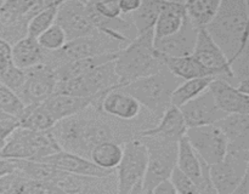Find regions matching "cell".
Segmentation results:
<instances>
[{
  "label": "cell",
  "instance_id": "obj_23",
  "mask_svg": "<svg viewBox=\"0 0 249 194\" xmlns=\"http://www.w3.org/2000/svg\"><path fill=\"white\" fill-rule=\"evenodd\" d=\"M157 53L158 56H160V60H162V62L164 63L165 67H167L173 74H175L177 77L181 78V79L184 80L194 79V78L209 77V75L218 77L215 73L204 67L194 55L174 57V56H167L160 52Z\"/></svg>",
  "mask_w": 249,
  "mask_h": 194
},
{
  "label": "cell",
  "instance_id": "obj_27",
  "mask_svg": "<svg viewBox=\"0 0 249 194\" xmlns=\"http://www.w3.org/2000/svg\"><path fill=\"white\" fill-rule=\"evenodd\" d=\"M221 0H187L185 2L187 16L197 28L207 27L220 7Z\"/></svg>",
  "mask_w": 249,
  "mask_h": 194
},
{
  "label": "cell",
  "instance_id": "obj_14",
  "mask_svg": "<svg viewBox=\"0 0 249 194\" xmlns=\"http://www.w3.org/2000/svg\"><path fill=\"white\" fill-rule=\"evenodd\" d=\"M97 107L107 115L124 121L135 120L145 112L142 104L122 87L109 90L102 97Z\"/></svg>",
  "mask_w": 249,
  "mask_h": 194
},
{
  "label": "cell",
  "instance_id": "obj_37",
  "mask_svg": "<svg viewBox=\"0 0 249 194\" xmlns=\"http://www.w3.org/2000/svg\"><path fill=\"white\" fill-rule=\"evenodd\" d=\"M152 194H178L172 179L167 178L160 181L153 189Z\"/></svg>",
  "mask_w": 249,
  "mask_h": 194
},
{
  "label": "cell",
  "instance_id": "obj_19",
  "mask_svg": "<svg viewBox=\"0 0 249 194\" xmlns=\"http://www.w3.org/2000/svg\"><path fill=\"white\" fill-rule=\"evenodd\" d=\"M187 129L189 128L180 107L172 104L153 128L143 130L139 136H160L168 140L179 141L182 136L186 135Z\"/></svg>",
  "mask_w": 249,
  "mask_h": 194
},
{
  "label": "cell",
  "instance_id": "obj_36",
  "mask_svg": "<svg viewBox=\"0 0 249 194\" xmlns=\"http://www.w3.org/2000/svg\"><path fill=\"white\" fill-rule=\"evenodd\" d=\"M118 1L123 15L134 14L142 4V0H118Z\"/></svg>",
  "mask_w": 249,
  "mask_h": 194
},
{
  "label": "cell",
  "instance_id": "obj_15",
  "mask_svg": "<svg viewBox=\"0 0 249 194\" xmlns=\"http://www.w3.org/2000/svg\"><path fill=\"white\" fill-rule=\"evenodd\" d=\"M40 162H49L62 171L85 176H108L116 170H106L95 164L90 158L83 157L77 153L61 149L49 157L43 158Z\"/></svg>",
  "mask_w": 249,
  "mask_h": 194
},
{
  "label": "cell",
  "instance_id": "obj_18",
  "mask_svg": "<svg viewBox=\"0 0 249 194\" xmlns=\"http://www.w3.org/2000/svg\"><path fill=\"white\" fill-rule=\"evenodd\" d=\"M187 17L189 16H187L186 6L184 2L164 0L157 21H156L155 28H153L155 39L165 38L179 32L184 26Z\"/></svg>",
  "mask_w": 249,
  "mask_h": 194
},
{
  "label": "cell",
  "instance_id": "obj_25",
  "mask_svg": "<svg viewBox=\"0 0 249 194\" xmlns=\"http://www.w3.org/2000/svg\"><path fill=\"white\" fill-rule=\"evenodd\" d=\"M19 123L22 128L29 129V130L45 131L53 129L57 120L53 118L50 111L41 102L38 104L26 106L23 114L19 118Z\"/></svg>",
  "mask_w": 249,
  "mask_h": 194
},
{
  "label": "cell",
  "instance_id": "obj_44",
  "mask_svg": "<svg viewBox=\"0 0 249 194\" xmlns=\"http://www.w3.org/2000/svg\"><path fill=\"white\" fill-rule=\"evenodd\" d=\"M165 1H175V2H186L187 0H165Z\"/></svg>",
  "mask_w": 249,
  "mask_h": 194
},
{
  "label": "cell",
  "instance_id": "obj_30",
  "mask_svg": "<svg viewBox=\"0 0 249 194\" xmlns=\"http://www.w3.org/2000/svg\"><path fill=\"white\" fill-rule=\"evenodd\" d=\"M26 109V104L21 97L7 86L0 82V112L6 115L21 118Z\"/></svg>",
  "mask_w": 249,
  "mask_h": 194
},
{
  "label": "cell",
  "instance_id": "obj_22",
  "mask_svg": "<svg viewBox=\"0 0 249 194\" xmlns=\"http://www.w3.org/2000/svg\"><path fill=\"white\" fill-rule=\"evenodd\" d=\"M46 50L41 48L38 38L24 36L12 45L11 61L22 69H29L45 62Z\"/></svg>",
  "mask_w": 249,
  "mask_h": 194
},
{
  "label": "cell",
  "instance_id": "obj_42",
  "mask_svg": "<svg viewBox=\"0 0 249 194\" xmlns=\"http://www.w3.org/2000/svg\"><path fill=\"white\" fill-rule=\"evenodd\" d=\"M11 62H12L11 60H7V58L1 57V56H0V72H1V70H4L5 68H6Z\"/></svg>",
  "mask_w": 249,
  "mask_h": 194
},
{
  "label": "cell",
  "instance_id": "obj_29",
  "mask_svg": "<svg viewBox=\"0 0 249 194\" xmlns=\"http://www.w3.org/2000/svg\"><path fill=\"white\" fill-rule=\"evenodd\" d=\"M62 2H53L41 11H39L36 15H34L28 23V35L33 36V38H39L46 29L55 24L58 7Z\"/></svg>",
  "mask_w": 249,
  "mask_h": 194
},
{
  "label": "cell",
  "instance_id": "obj_40",
  "mask_svg": "<svg viewBox=\"0 0 249 194\" xmlns=\"http://www.w3.org/2000/svg\"><path fill=\"white\" fill-rule=\"evenodd\" d=\"M235 193L236 194H249V164H248L247 172H246L242 182H241L240 186L237 187V189L235 191Z\"/></svg>",
  "mask_w": 249,
  "mask_h": 194
},
{
  "label": "cell",
  "instance_id": "obj_12",
  "mask_svg": "<svg viewBox=\"0 0 249 194\" xmlns=\"http://www.w3.org/2000/svg\"><path fill=\"white\" fill-rule=\"evenodd\" d=\"M26 70V84L18 92V96L26 106L41 103L55 94L57 77L56 70L51 65L41 63Z\"/></svg>",
  "mask_w": 249,
  "mask_h": 194
},
{
  "label": "cell",
  "instance_id": "obj_39",
  "mask_svg": "<svg viewBox=\"0 0 249 194\" xmlns=\"http://www.w3.org/2000/svg\"><path fill=\"white\" fill-rule=\"evenodd\" d=\"M11 53H12V45L7 40L0 36V56L1 57L11 60Z\"/></svg>",
  "mask_w": 249,
  "mask_h": 194
},
{
  "label": "cell",
  "instance_id": "obj_41",
  "mask_svg": "<svg viewBox=\"0 0 249 194\" xmlns=\"http://www.w3.org/2000/svg\"><path fill=\"white\" fill-rule=\"evenodd\" d=\"M237 87L242 92H245V94L249 95V77L246 78V79L241 80V81L237 84Z\"/></svg>",
  "mask_w": 249,
  "mask_h": 194
},
{
  "label": "cell",
  "instance_id": "obj_13",
  "mask_svg": "<svg viewBox=\"0 0 249 194\" xmlns=\"http://www.w3.org/2000/svg\"><path fill=\"white\" fill-rule=\"evenodd\" d=\"M180 109L184 114L187 128L215 124L228 115L225 112L219 108L209 89L185 103L184 106L180 107Z\"/></svg>",
  "mask_w": 249,
  "mask_h": 194
},
{
  "label": "cell",
  "instance_id": "obj_3",
  "mask_svg": "<svg viewBox=\"0 0 249 194\" xmlns=\"http://www.w3.org/2000/svg\"><path fill=\"white\" fill-rule=\"evenodd\" d=\"M182 81L184 79L177 77L164 67L156 74L140 78L125 86H122V89L133 95L142 104L143 108L148 109L160 119L173 104V92Z\"/></svg>",
  "mask_w": 249,
  "mask_h": 194
},
{
  "label": "cell",
  "instance_id": "obj_46",
  "mask_svg": "<svg viewBox=\"0 0 249 194\" xmlns=\"http://www.w3.org/2000/svg\"><path fill=\"white\" fill-rule=\"evenodd\" d=\"M1 116H10V115H6V114H4V113H1V112H0V118H1Z\"/></svg>",
  "mask_w": 249,
  "mask_h": 194
},
{
  "label": "cell",
  "instance_id": "obj_10",
  "mask_svg": "<svg viewBox=\"0 0 249 194\" xmlns=\"http://www.w3.org/2000/svg\"><path fill=\"white\" fill-rule=\"evenodd\" d=\"M177 166L191 177L199 194H216L211 178V165L197 154L186 135L179 140Z\"/></svg>",
  "mask_w": 249,
  "mask_h": 194
},
{
  "label": "cell",
  "instance_id": "obj_17",
  "mask_svg": "<svg viewBox=\"0 0 249 194\" xmlns=\"http://www.w3.org/2000/svg\"><path fill=\"white\" fill-rule=\"evenodd\" d=\"M209 90L219 108L226 114L249 113V95L241 91L237 86H233L225 78H215Z\"/></svg>",
  "mask_w": 249,
  "mask_h": 194
},
{
  "label": "cell",
  "instance_id": "obj_48",
  "mask_svg": "<svg viewBox=\"0 0 249 194\" xmlns=\"http://www.w3.org/2000/svg\"><path fill=\"white\" fill-rule=\"evenodd\" d=\"M247 6H248V14H249V0H247Z\"/></svg>",
  "mask_w": 249,
  "mask_h": 194
},
{
  "label": "cell",
  "instance_id": "obj_7",
  "mask_svg": "<svg viewBox=\"0 0 249 194\" xmlns=\"http://www.w3.org/2000/svg\"><path fill=\"white\" fill-rule=\"evenodd\" d=\"M186 136L197 154L209 165L224 160L230 150L228 136L216 123L189 128Z\"/></svg>",
  "mask_w": 249,
  "mask_h": 194
},
{
  "label": "cell",
  "instance_id": "obj_20",
  "mask_svg": "<svg viewBox=\"0 0 249 194\" xmlns=\"http://www.w3.org/2000/svg\"><path fill=\"white\" fill-rule=\"evenodd\" d=\"M94 97H83V96H74V95L67 94H55L51 95L49 98H46L43 102L44 106L50 111L53 118L57 121L62 119L72 116L74 114L79 113L83 109L87 108L88 106L92 104Z\"/></svg>",
  "mask_w": 249,
  "mask_h": 194
},
{
  "label": "cell",
  "instance_id": "obj_11",
  "mask_svg": "<svg viewBox=\"0 0 249 194\" xmlns=\"http://www.w3.org/2000/svg\"><path fill=\"white\" fill-rule=\"evenodd\" d=\"M194 56L204 67L215 73L218 77L225 78L229 81L236 79L228 56L219 44L212 38L206 27L199 28Z\"/></svg>",
  "mask_w": 249,
  "mask_h": 194
},
{
  "label": "cell",
  "instance_id": "obj_45",
  "mask_svg": "<svg viewBox=\"0 0 249 194\" xmlns=\"http://www.w3.org/2000/svg\"><path fill=\"white\" fill-rule=\"evenodd\" d=\"M246 154V157H247V160H248V164H249V149L248 150H243Z\"/></svg>",
  "mask_w": 249,
  "mask_h": 194
},
{
  "label": "cell",
  "instance_id": "obj_1",
  "mask_svg": "<svg viewBox=\"0 0 249 194\" xmlns=\"http://www.w3.org/2000/svg\"><path fill=\"white\" fill-rule=\"evenodd\" d=\"M228 56L235 78L249 77V14L247 0H221L218 14L206 27Z\"/></svg>",
  "mask_w": 249,
  "mask_h": 194
},
{
  "label": "cell",
  "instance_id": "obj_34",
  "mask_svg": "<svg viewBox=\"0 0 249 194\" xmlns=\"http://www.w3.org/2000/svg\"><path fill=\"white\" fill-rule=\"evenodd\" d=\"M89 2L95 11L105 18L117 19L123 16L118 0H89Z\"/></svg>",
  "mask_w": 249,
  "mask_h": 194
},
{
  "label": "cell",
  "instance_id": "obj_16",
  "mask_svg": "<svg viewBox=\"0 0 249 194\" xmlns=\"http://www.w3.org/2000/svg\"><path fill=\"white\" fill-rule=\"evenodd\" d=\"M199 28H197L187 17L184 26L179 32L165 38L155 39V48L157 52L174 57L194 55Z\"/></svg>",
  "mask_w": 249,
  "mask_h": 194
},
{
  "label": "cell",
  "instance_id": "obj_31",
  "mask_svg": "<svg viewBox=\"0 0 249 194\" xmlns=\"http://www.w3.org/2000/svg\"><path fill=\"white\" fill-rule=\"evenodd\" d=\"M38 41L44 50L58 51L68 43V39L62 27L55 23L39 36Z\"/></svg>",
  "mask_w": 249,
  "mask_h": 194
},
{
  "label": "cell",
  "instance_id": "obj_2",
  "mask_svg": "<svg viewBox=\"0 0 249 194\" xmlns=\"http://www.w3.org/2000/svg\"><path fill=\"white\" fill-rule=\"evenodd\" d=\"M114 65L119 77V87L162 70L165 65L156 51L153 29L138 35L119 50Z\"/></svg>",
  "mask_w": 249,
  "mask_h": 194
},
{
  "label": "cell",
  "instance_id": "obj_24",
  "mask_svg": "<svg viewBox=\"0 0 249 194\" xmlns=\"http://www.w3.org/2000/svg\"><path fill=\"white\" fill-rule=\"evenodd\" d=\"M124 153V145L116 141H104L90 152V159L106 170H116Z\"/></svg>",
  "mask_w": 249,
  "mask_h": 194
},
{
  "label": "cell",
  "instance_id": "obj_35",
  "mask_svg": "<svg viewBox=\"0 0 249 194\" xmlns=\"http://www.w3.org/2000/svg\"><path fill=\"white\" fill-rule=\"evenodd\" d=\"M21 126L18 118L15 116H1L0 118V138L6 141L17 129Z\"/></svg>",
  "mask_w": 249,
  "mask_h": 194
},
{
  "label": "cell",
  "instance_id": "obj_8",
  "mask_svg": "<svg viewBox=\"0 0 249 194\" xmlns=\"http://www.w3.org/2000/svg\"><path fill=\"white\" fill-rule=\"evenodd\" d=\"M248 169L243 150H229L224 160L211 165V178L216 194H232L237 189Z\"/></svg>",
  "mask_w": 249,
  "mask_h": 194
},
{
  "label": "cell",
  "instance_id": "obj_47",
  "mask_svg": "<svg viewBox=\"0 0 249 194\" xmlns=\"http://www.w3.org/2000/svg\"><path fill=\"white\" fill-rule=\"evenodd\" d=\"M7 0H0V2H1V4H4L5 5V2H6Z\"/></svg>",
  "mask_w": 249,
  "mask_h": 194
},
{
  "label": "cell",
  "instance_id": "obj_21",
  "mask_svg": "<svg viewBox=\"0 0 249 194\" xmlns=\"http://www.w3.org/2000/svg\"><path fill=\"white\" fill-rule=\"evenodd\" d=\"M216 124L225 131L230 149H249V113L228 114Z\"/></svg>",
  "mask_w": 249,
  "mask_h": 194
},
{
  "label": "cell",
  "instance_id": "obj_6",
  "mask_svg": "<svg viewBox=\"0 0 249 194\" xmlns=\"http://www.w3.org/2000/svg\"><path fill=\"white\" fill-rule=\"evenodd\" d=\"M148 152L140 136L124 143V153L117 166L119 194H143Z\"/></svg>",
  "mask_w": 249,
  "mask_h": 194
},
{
  "label": "cell",
  "instance_id": "obj_4",
  "mask_svg": "<svg viewBox=\"0 0 249 194\" xmlns=\"http://www.w3.org/2000/svg\"><path fill=\"white\" fill-rule=\"evenodd\" d=\"M62 149L53 129L34 131L19 126L6 140L1 158L7 159L41 160Z\"/></svg>",
  "mask_w": 249,
  "mask_h": 194
},
{
  "label": "cell",
  "instance_id": "obj_32",
  "mask_svg": "<svg viewBox=\"0 0 249 194\" xmlns=\"http://www.w3.org/2000/svg\"><path fill=\"white\" fill-rule=\"evenodd\" d=\"M27 80V70L17 67L14 63H10L4 70L0 72V82L9 89L14 90L17 95L24 86Z\"/></svg>",
  "mask_w": 249,
  "mask_h": 194
},
{
  "label": "cell",
  "instance_id": "obj_33",
  "mask_svg": "<svg viewBox=\"0 0 249 194\" xmlns=\"http://www.w3.org/2000/svg\"><path fill=\"white\" fill-rule=\"evenodd\" d=\"M170 179H172L178 194H199L198 188H197L196 183L192 181L191 177L187 176L178 166L173 170Z\"/></svg>",
  "mask_w": 249,
  "mask_h": 194
},
{
  "label": "cell",
  "instance_id": "obj_5",
  "mask_svg": "<svg viewBox=\"0 0 249 194\" xmlns=\"http://www.w3.org/2000/svg\"><path fill=\"white\" fill-rule=\"evenodd\" d=\"M140 137L145 142L148 152L143 194H152L155 187L163 179L170 178L173 170L177 167L179 141L151 135Z\"/></svg>",
  "mask_w": 249,
  "mask_h": 194
},
{
  "label": "cell",
  "instance_id": "obj_43",
  "mask_svg": "<svg viewBox=\"0 0 249 194\" xmlns=\"http://www.w3.org/2000/svg\"><path fill=\"white\" fill-rule=\"evenodd\" d=\"M5 143H6V141H5V140H1V138H0V153H1V150L4 149Z\"/></svg>",
  "mask_w": 249,
  "mask_h": 194
},
{
  "label": "cell",
  "instance_id": "obj_28",
  "mask_svg": "<svg viewBox=\"0 0 249 194\" xmlns=\"http://www.w3.org/2000/svg\"><path fill=\"white\" fill-rule=\"evenodd\" d=\"M164 0H142V4L134 14L129 15L135 26L138 35L155 28Z\"/></svg>",
  "mask_w": 249,
  "mask_h": 194
},
{
  "label": "cell",
  "instance_id": "obj_9",
  "mask_svg": "<svg viewBox=\"0 0 249 194\" xmlns=\"http://www.w3.org/2000/svg\"><path fill=\"white\" fill-rule=\"evenodd\" d=\"M56 23L66 32L68 41L95 35L100 32L90 17L87 2L83 0H65L58 7Z\"/></svg>",
  "mask_w": 249,
  "mask_h": 194
},
{
  "label": "cell",
  "instance_id": "obj_38",
  "mask_svg": "<svg viewBox=\"0 0 249 194\" xmlns=\"http://www.w3.org/2000/svg\"><path fill=\"white\" fill-rule=\"evenodd\" d=\"M17 171V162L15 159H7V158L0 157V177L6 176Z\"/></svg>",
  "mask_w": 249,
  "mask_h": 194
},
{
  "label": "cell",
  "instance_id": "obj_26",
  "mask_svg": "<svg viewBox=\"0 0 249 194\" xmlns=\"http://www.w3.org/2000/svg\"><path fill=\"white\" fill-rule=\"evenodd\" d=\"M215 78L214 75H209V77H201V78H194V79L184 80L179 86L177 87L172 96V103L177 107L184 106L189 101L194 99L195 97L199 96L203 94L206 90L209 89L212 81Z\"/></svg>",
  "mask_w": 249,
  "mask_h": 194
}]
</instances>
